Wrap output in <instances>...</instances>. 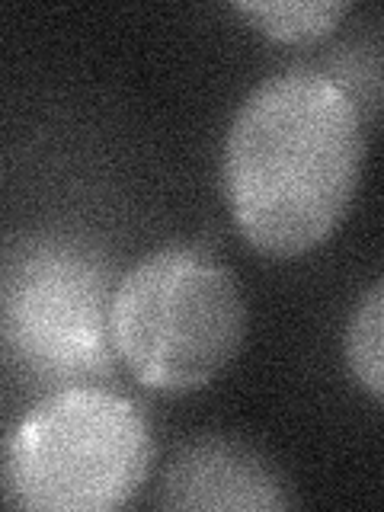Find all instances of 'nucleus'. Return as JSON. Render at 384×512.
Returning a JSON list of instances; mask_svg holds the SVG:
<instances>
[{
    "label": "nucleus",
    "mask_w": 384,
    "mask_h": 512,
    "mask_svg": "<svg viewBox=\"0 0 384 512\" xmlns=\"http://www.w3.org/2000/svg\"><path fill=\"white\" fill-rule=\"evenodd\" d=\"M151 458V429L132 400L93 384L64 388L13 432L7 500L42 512H109L141 490Z\"/></svg>",
    "instance_id": "7ed1b4c3"
},
{
    "label": "nucleus",
    "mask_w": 384,
    "mask_h": 512,
    "mask_svg": "<svg viewBox=\"0 0 384 512\" xmlns=\"http://www.w3.org/2000/svg\"><path fill=\"white\" fill-rule=\"evenodd\" d=\"M167 509H285L295 503L285 477L253 445L205 436L176 452L164 474Z\"/></svg>",
    "instance_id": "39448f33"
},
{
    "label": "nucleus",
    "mask_w": 384,
    "mask_h": 512,
    "mask_svg": "<svg viewBox=\"0 0 384 512\" xmlns=\"http://www.w3.org/2000/svg\"><path fill=\"white\" fill-rule=\"evenodd\" d=\"M343 349L359 388L384 400V279L356 301L346 324Z\"/></svg>",
    "instance_id": "0eeeda50"
},
{
    "label": "nucleus",
    "mask_w": 384,
    "mask_h": 512,
    "mask_svg": "<svg viewBox=\"0 0 384 512\" xmlns=\"http://www.w3.org/2000/svg\"><path fill=\"white\" fill-rule=\"evenodd\" d=\"M362 164L359 103L330 74L292 68L240 103L221 180L240 234L260 253L292 260L340 228Z\"/></svg>",
    "instance_id": "f257e3e1"
},
{
    "label": "nucleus",
    "mask_w": 384,
    "mask_h": 512,
    "mask_svg": "<svg viewBox=\"0 0 384 512\" xmlns=\"http://www.w3.org/2000/svg\"><path fill=\"white\" fill-rule=\"evenodd\" d=\"M247 330L234 276L196 250H160L116 285L112 343L144 388L192 394L237 356Z\"/></svg>",
    "instance_id": "f03ea898"
},
{
    "label": "nucleus",
    "mask_w": 384,
    "mask_h": 512,
    "mask_svg": "<svg viewBox=\"0 0 384 512\" xmlns=\"http://www.w3.org/2000/svg\"><path fill=\"white\" fill-rule=\"evenodd\" d=\"M237 10L276 42H314L349 13L346 0H240Z\"/></svg>",
    "instance_id": "423d86ee"
},
{
    "label": "nucleus",
    "mask_w": 384,
    "mask_h": 512,
    "mask_svg": "<svg viewBox=\"0 0 384 512\" xmlns=\"http://www.w3.org/2000/svg\"><path fill=\"white\" fill-rule=\"evenodd\" d=\"M109 272L74 247L45 244L20 256L4 285V327L10 346L32 372L84 388L112 375Z\"/></svg>",
    "instance_id": "20e7f679"
}]
</instances>
